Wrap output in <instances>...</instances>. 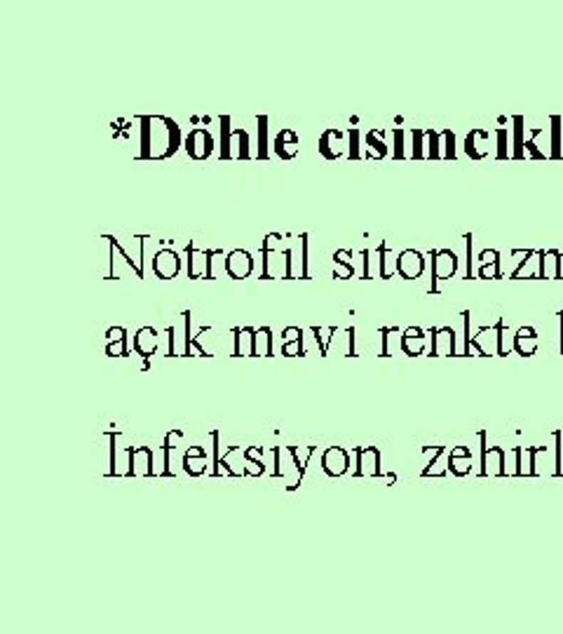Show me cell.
Segmentation results:
<instances>
[{"instance_id": "1", "label": "cell", "mask_w": 563, "mask_h": 634, "mask_svg": "<svg viewBox=\"0 0 563 634\" xmlns=\"http://www.w3.org/2000/svg\"><path fill=\"white\" fill-rule=\"evenodd\" d=\"M141 120V160H167L181 146V130L167 116H143Z\"/></svg>"}, {"instance_id": "2", "label": "cell", "mask_w": 563, "mask_h": 634, "mask_svg": "<svg viewBox=\"0 0 563 634\" xmlns=\"http://www.w3.org/2000/svg\"><path fill=\"white\" fill-rule=\"evenodd\" d=\"M432 294H437V280H450L458 272V256L450 250H432Z\"/></svg>"}, {"instance_id": "3", "label": "cell", "mask_w": 563, "mask_h": 634, "mask_svg": "<svg viewBox=\"0 0 563 634\" xmlns=\"http://www.w3.org/2000/svg\"><path fill=\"white\" fill-rule=\"evenodd\" d=\"M183 146H186L192 160H207L214 153V136L205 127H197V130L188 132V136L183 139Z\"/></svg>"}, {"instance_id": "4", "label": "cell", "mask_w": 563, "mask_h": 634, "mask_svg": "<svg viewBox=\"0 0 563 634\" xmlns=\"http://www.w3.org/2000/svg\"><path fill=\"white\" fill-rule=\"evenodd\" d=\"M223 270L232 280H244L254 270V259L247 250H232L223 261Z\"/></svg>"}, {"instance_id": "5", "label": "cell", "mask_w": 563, "mask_h": 634, "mask_svg": "<svg viewBox=\"0 0 563 634\" xmlns=\"http://www.w3.org/2000/svg\"><path fill=\"white\" fill-rule=\"evenodd\" d=\"M397 272L404 280H418L425 272V256L418 250H404L397 256Z\"/></svg>"}, {"instance_id": "6", "label": "cell", "mask_w": 563, "mask_h": 634, "mask_svg": "<svg viewBox=\"0 0 563 634\" xmlns=\"http://www.w3.org/2000/svg\"><path fill=\"white\" fill-rule=\"evenodd\" d=\"M153 272L160 280H172L181 272V256L174 250H160L153 259Z\"/></svg>"}, {"instance_id": "7", "label": "cell", "mask_w": 563, "mask_h": 634, "mask_svg": "<svg viewBox=\"0 0 563 634\" xmlns=\"http://www.w3.org/2000/svg\"><path fill=\"white\" fill-rule=\"evenodd\" d=\"M432 332V352L430 355H455V332L450 327L430 329Z\"/></svg>"}, {"instance_id": "8", "label": "cell", "mask_w": 563, "mask_h": 634, "mask_svg": "<svg viewBox=\"0 0 563 634\" xmlns=\"http://www.w3.org/2000/svg\"><path fill=\"white\" fill-rule=\"evenodd\" d=\"M299 134H296L294 130H289V127H284L277 139H275V153L282 158V160H294L296 155H299Z\"/></svg>"}, {"instance_id": "9", "label": "cell", "mask_w": 563, "mask_h": 634, "mask_svg": "<svg viewBox=\"0 0 563 634\" xmlns=\"http://www.w3.org/2000/svg\"><path fill=\"white\" fill-rule=\"evenodd\" d=\"M488 141L490 134L486 130H472L465 139V153L472 160H484L488 155Z\"/></svg>"}, {"instance_id": "10", "label": "cell", "mask_w": 563, "mask_h": 634, "mask_svg": "<svg viewBox=\"0 0 563 634\" xmlns=\"http://www.w3.org/2000/svg\"><path fill=\"white\" fill-rule=\"evenodd\" d=\"M345 136H348V132H341V130H326L324 134L319 136V153L324 155L326 160H338V158H348V153H345L343 148L334 146L331 141H343Z\"/></svg>"}, {"instance_id": "11", "label": "cell", "mask_w": 563, "mask_h": 634, "mask_svg": "<svg viewBox=\"0 0 563 634\" xmlns=\"http://www.w3.org/2000/svg\"><path fill=\"white\" fill-rule=\"evenodd\" d=\"M537 277H544V280H554L559 277V259H561V252L559 250H542L537 252Z\"/></svg>"}, {"instance_id": "12", "label": "cell", "mask_w": 563, "mask_h": 634, "mask_svg": "<svg viewBox=\"0 0 563 634\" xmlns=\"http://www.w3.org/2000/svg\"><path fill=\"white\" fill-rule=\"evenodd\" d=\"M157 348V332L153 327H141L134 334V350L143 357H150Z\"/></svg>"}, {"instance_id": "13", "label": "cell", "mask_w": 563, "mask_h": 634, "mask_svg": "<svg viewBox=\"0 0 563 634\" xmlns=\"http://www.w3.org/2000/svg\"><path fill=\"white\" fill-rule=\"evenodd\" d=\"M514 348H517L519 355L530 357L537 350V336L533 327H521L517 334H514Z\"/></svg>"}, {"instance_id": "14", "label": "cell", "mask_w": 563, "mask_h": 634, "mask_svg": "<svg viewBox=\"0 0 563 634\" xmlns=\"http://www.w3.org/2000/svg\"><path fill=\"white\" fill-rule=\"evenodd\" d=\"M235 334V352L232 355H254V339H256V329L254 327H244V329H232Z\"/></svg>"}, {"instance_id": "15", "label": "cell", "mask_w": 563, "mask_h": 634, "mask_svg": "<svg viewBox=\"0 0 563 634\" xmlns=\"http://www.w3.org/2000/svg\"><path fill=\"white\" fill-rule=\"evenodd\" d=\"M249 158H252V153H249V134L242 127H237V130H232V136H230V160H249Z\"/></svg>"}, {"instance_id": "16", "label": "cell", "mask_w": 563, "mask_h": 634, "mask_svg": "<svg viewBox=\"0 0 563 634\" xmlns=\"http://www.w3.org/2000/svg\"><path fill=\"white\" fill-rule=\"evenodd\" d=\"M383 136H385V130H371V132L366 134V146H368L366 158L381 160V158L388 155V146H385Z\"/></svg>"}, {"instance_id": "17", "label": "cell", "mask_w": 563, "mask_h": 634, "mask_svg": "<svg viewBox=\"0 0 563 634\" xmlns=\"http://www.w3.org/2000/svg\"><path fill=\"white\" fill-rule=\"evenodd\" d=\"M350 256H352V250H338L334 254V261H336V272L334 277H341V280H348L355 275V266L350 263Z\"/></svg>"}, {"instance_id": "18", "label": "cell", "mask_w": 563, "mask_h": 634, "mask_svg": "<svg viewBox=\"0 0 563 634\" xmlns=\"http://www.w3.org/2000/svg\"><path fill=\"white\" fill-rule=\"evenodd\" d=\"M254 355H272V332H270V327L256 329Z\"/></svg>"}, {"instance_id": "19", "label": "cell", "mask_w": 563, "mask_h": 634, "mask_svg": "<svg viewBox=\"0 0 563 634\" xmlns=\"http://www.w3.org/2000/svg\"><path fill=\"white\" fill-rule=\"evenodd\" d=\"M378 256H381V277L388 280L397 272V259H392V254L388 252V245L381 242L378 245Z\"/></svg>"}, {"instance_id": "20", "label": "cell", "mask_w": 563, "mask_h": 634, "mask_svg": "<svg viewBox=\"0 0 563 634\" xmlns=\"http://www.w3.org/2000/svg\"><path fill=\"white\" fill-rule=\"evenodd\" d=\"M512 158H526V141H524V118H514V150Z\"/></svg>"}, {"instance_id": "21", "label": "cell", "mask_w": 563, "mask_h": 634, "mask_svg": "<svg viewBox=\"0 0 563 634\" xmlns=\"http://www.w3.org/2000/svg\"><path fill=\"white\" fill-rule=\"evenodd\" d=\"M256 123H259V153H256V158L268 160V118L259 116Z\"/></svg>"}, {"instance_id": "22", "label": "cell", "mask_w": 563, "mask_h": 634, "mask_svg": "<svg viewBox=\"0 0 563 634\" xmlns=\"http://www.w3.org/2000/svg\"><path fill=\"white\" fill-rule=\"evenodd\" d=\"M219 123H221V160H230V136H232L230 118L221 116Z\"/></svg>"}, {"instance_id": "23", "label": "cell", "mask_w": 563, "mask_h": 634, "mask_svg": "<svg viewBox=\"0 0 563 634\" xmlns=\"http://www.w3.org/2000/svg\"><path fill=\"white\" fill-rule=\"evenodd\" d=\"M425 334L423 336H406V334L401 336V348H404L406 355H420L425 350Z\"/></svg>"}, {"instance_id": "24", "label": "cell", "mask_w": 563, "mask_h": 634, "mask_svg": "<svg viewBox=\"0 0 563 634\" xmlns=\"http://www.w3.org/2000/svg\"><path fill=\"white\" fill-rule=\"evenodd\" d=\"M425 139H428V158L430 160H439L441 158V132L434 130H425Z\"/></svg>"}, {"instance_id": "25", "label": "cell", "mask_w": 563, "mask_h": 634, "mask_svg": "<svg viewBox=\"0 0 563 634\" xmlns=\"http://www.w3.org/2000/svg\"><path fill=\"white\" fill-rule=\"evenodd\" d=\"M103 240H108V242H110V247H113V250H115V252H118L120 256H123V259H125V263H127V266H132V270H134V275H136V277H139V280H143V275H146V272H143V270L139 268V263H134V261H132V256H130V254H127V252L123 250V247H120V242H118V240H115V237H110V235H106V237H103Z\"/></svg>"}, {"instance_id": "26", "label": "cell", "mask_w": 563, "mask_h": 634, "mask_svg": "<svg viewBox=\"0 0 563 634\" xmlns=\"http://www.w3.org/2000/svg\"><path fill=\"white\" fill-rule=\"evenodd\" d=\"M552 158H561V118H552Z\"/></svg>"}, {"instance_id": "27", "label": "cell", "mask_w": 563, "mask_h": 634, "mask_svg": "<svg viewBox=\"0 0 563 634\" xmlns=\"http://www.w3.org/2000/svg\"><path fill=\"white\" fill-rule=\"evenodd\" d=\"M441 141H444V150H441V158L446 160H455V134L450 130L441 132Z\"/></svg>"}, {"instance_id": "28", "label": "cell", "mask_w": 563, "mask_h": 634, "mask_svg": "<svg viewBox=\"0 0 563 634\" xmlns=\"http://www.w3.org/2000/svg\"><path fill=\"white\" fill-rule=\"evenodd\" d=\"M348 141H350L348 158L350 160L361 158V153H359V127H350V130H348Z\"/></svg>"}, {"instance_id": "29", "label": "cell", "mask_w": 563, "mask_h": 634, "mask_svg": "<svg viewBox=\"0 0 563 634\" xmlns=\"http://www.w3.org/2000/svg\"><path fill=\"white\" fill-rule=\"evenodd\" d=\"M479 277L481 280H500L502 270H500V261L497 263H486V266L479 268Z\"/></svg>"}, {"instance_id": "30", "label": "cell", "mask_w": 563, "mask_h": 634, "mask_svg": "<svg viewBox=\"0 0 563 634\" xmlns=\"http://www.w3.org/2000/svg\"><path fill=\"white\" fill-rule=\"evenodd\" d=\"M411 136H413V153H411V158H415V160L425 158V150H423L425 130H418V127H413V130H411Z\"/></svg>"}, {"instance_id": "31", "label": "cell", "mask_w": 563, "mask_h": 634, "mask_svg": "<svg viewBox=\"0 0 563 634\" xmlns=\"http://www.w3.org/2000/svg\"><path fill=\"white\" fill-rule=\"evenodd\" d=\"M507 130L505 127H500V130H497V153H495V158H500V160H505L507 155H510V148H507Z\"/></svg>"}, {"instance_id": "32", "label": "cell", "mask_w": 563, "mask_h": 634, "mask_svg": "<svg viewBox=\"0 0 563 634\" xmlns=\"http://www.w3.org/2000/svg\"><path fill=\"white\" fill-rule=\"evenodd\" d=\"M301 250H303V259H301V277L308 280L310 272H308V235H301Z\"/></svg>"}, {"instance_id": "33", "label": "cell", "mask_w": 563, "mask_h": 634, "mask_svg": "<svg viewBox=\"0 0 563 634\" xmlns=\"http://www.w3.org/2000/svg\"><path fill=\"white\" fill-rule=\"evenodd\" d=\"M394 158H404V130L401 127H394Z\"/></svg>"}, {"instance_id": "34", "label": "cell", "mask_w": 563, "mask_h": 634, "mask_svg": "<svg viewBox=\"0 0 563 634\" xmlns=\"http://www.w3.org/2000/svg\"><path fill=\"white\" fill-rule=\"evenodd\" d=\"M106 352L110 357H123L127 355V341H115V343H108Z\"/></svg>"}, {"instance_id": "35", "label": "cell", "mask_w": 563, "mask_h": 634, "mask_svg": "<svg viewBox=\"0 0 563 634\" xmlns=\"http://www.w3.org/2000/svg\"><path fill=\"white\" fill-rule=\"evenodd\" d=\"M282 339H284V343L301 341V339H303V332H301L299 327H286L284 332H282Z\"/></svg>"}, {"instance_id": "36", "label": "cell", "mask_w": 563, "mask_h": 634, "mask_svg": "<svg viewBox=\"0 0 563 634\" xmlns=\"http://www.w3.org/2000/svg\"><path fill=\"white\" fill-rule=\"evenodd\" d=\"M479 261H481V266H486V263H497V261H500V252H497V250H484L479 254Z\"/></svg>"}, {"instance_id": "37", "label": "cell", "mask_w": 563, "mask_h": 634, "mask_svg": "<svg viewBox=\"0 0 563 634\" xmlns=\"http://www.w3.org/2000/svg\"><path fill=\"white\" fill-rule=\"evenodd\" d=\"M106 336H108V343H115V341H127V332L123 327H110L108 332H106Z\"/></svg>"}, {"instance_id": "38", "label": "cell", "mask_w": 563, "mask_h": 634, "mask_svg": "<svg viewBox=\"0 0 563 634\" xmlns=\"http://www.w3.org/2000/svg\"><path fill=\"white\" fill-rule=\"evenodd\" d=\"M284 355H305L303 352V339L301 341H291V343H284Z\"/></svg>"}, {"instance_id": "39", "label": "cell", "mask_w": 563, "mask_h": 634, "mask_svg": "<svg viewBox=\"0 0 563 634\" xmlns=\"http://www.w3.org/2000/svg\"><path fill=\"white\" fill-rule=\"evenodd\" d=\"M368 256H371V252L361 250V259H364V270H361V277H364V280L371 277V268H368V266H371V259H368Z\"/></svg>"}, {"instance_id": "40", "label": "cell", "mask_w": 563, "mask_h": 634, "mask_svg": "<svg viewBox=\"0 0 563 634\" xmlns=\"http://www.w3.org/2000/svg\"><path fill=\"white\" fill-rule=\"evenodd\" d=\"M468 240V280L472 277V235H465Z\"/></svg>"}, {"instance_id": "41", "label": "cell", "mask_w": 563, "mask_h": 634, "mask_svg": "<svg viewBox=\"0 0 563 634\" xmlns=\"http://www.w3.org/2000/svg\"><path fill=\"white\" fill-rule=\"evenodd\" d=\"M355 334H357V329L350 327L348 329V336H350V350H348V355H357V352H355Z\"/></svg>"}, {"instance_id": "42", "label": "cell", "mask_w": 563, "mask_h": 634, "mask_svg": "<svg viewBox=\"0 0 563 634\" xmlns=\"http://www.w3.org/2000/svg\"><path fill=\"white\" fill-rule=\"evenodd\" d=\"M284 256H286V272H284V277L289 280V277L294 275V272H291V250H284Z\"/></svg>"}, {"instance_id": "43", "label": "cell", "mask_w": 563, "mask_h": 634, "mask_svg": "<svg viewBox=\"0 0 563 634\" xmlns=\"http://www.w3.org/2000/svg\"><path fill=\"white\" fill-rule=\"evenodd\" d=\"M190 350H192V355H209V352H205L202 348H200L197 339H192V341H190Z\"/></svg>"}, {"instance_id": "44", "label": "cell", "mask_w": 563, "mask_h": 634, "mask_svg": "<svg viewBox=\"0 0 563 634\" xmlns=\"http://www.w3.org/2000/svg\"><path fill=\"white\" fill-rule=\"evenodd\" d=\"M404 334H406V336H423L425 332H423V329H420V327H408V329H406V332H404Z\"/></svg>"}, {"instance_id": "45", "label": "cell", "mask_w": 563, "mask_h": 634, "mask_svg": "<svg viewBox=\"0 0 563 634\" xmlns=\"http://www.w3.org/2000/svg\"><path fill=\"white\" fill-rule=\"evenodd\" d=\"M559 277H563V252H561V259H559Z\"/></svg>"}, {"instance_id": "46", "label": "cell", "mask_w": 563, "mask_h": 634, "mask_svg": "<svg viewBox=\"0 0 563 634\" xmlns=\"http://www.w3.org/2000/svg\"><path fill=\"white\" fill-rule=\"evenodd\" d=\"M561 315V352H563V312H559Z\"/></svg>"}]
</instances>
